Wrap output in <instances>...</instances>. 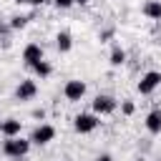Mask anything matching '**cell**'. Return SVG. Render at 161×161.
Wrapping results in <instances>:
<instances>
[{"mask_svg": "<svg viewBox=\"0 0 161 161\" xmlns=\"http://www.w3.org/2000/svg\"><path fill=\"white\" fill-rule=\"evenodd\" d=\"M30 138H20V136H13V138H5L3 143V153L8 158H20V156H28L30 151Z\"/></svg>", "mask_w": 161, "mask_h": 161, "instance_id": "cell-1", "label": "cell"}, {"mask_svg": "<svg viewBox=\"0 0 161 161\" xmlns=\"http://www.w3.org/2000/svg\"><path fill=\"white\" fill-rule=\"evenodd\" d=\"M91 106H93V113H98V116H111V113L118 108V101H116L113 96H108V93H98Z\"/></svg>", "mask_w": 161, "mask_h": 161, "instance_id": "cell-2", "label": "cell"}, {"mask_svg": "<svg viewBox=\"0 0 161 161\" xmlns=\"http://www.w3.org/2000/svg\"><path fill=\"white\" fill-rule=\"evenodd\" d=\"M98 123H101L98 113H78L73 121V128H75V133H91L98 128Z\"/></svg>", "mask_w": 161, "mask_h": 161, "instance_id": "cell-3", "label": "cell"}, {"mask_svg": "<svg viewBox=\"0 0 161 161\" xmlns=\"http://www.w3.org/2000/svg\"><path fill=\"white\" fill-rule=\"evenodd\" d=\"M158 86H161V73H158V70H146V73L141 75V80H138L136 88H138L141 96H151Z\"/></svg>", "mask_w": 161, "mask_h": 161, "instance_id": "cell-4", "label": "cell"}, {"mask_svg": "<svg viewBox=\"0 0 161 161\" xmlns=\"http://www.w3.org/2000/svg\"><path fill=\"white\" fill-rule=\"evenodd\" d=\"M53 138H55V128H53L50 123H40V126H35L33 133H30V143H35V146H45V143H50Z\"/></svg>", "mask_w": 161, "mask_h": 161, "instance_id": "cell-5", "label": "cell"}, {"mask_svg": "<svg viewBox=\"0 0 161 161\" xmlns=\"http://www.w3.org/2000/svg\"><path fill=\"white\" fill-rule=\"evenodd\" d=\"M63 96H65V101H70V103L80 101V98L86 96V83H83V80H78V78L68 80V83L63 86Z\"/></svg>", "mask_w": 161, "mask_h": 161, "instance_id": "cell-6", "label": "cell"}, {"mask_svg": "<svg viewBox=\"0 0 161 161\" xmlns=\"http://www.w3.org/2000/svg\"><path fill=\"white\" fill-rule=\"evenodd\" d=\"M35 96H38V83L33 78H25V80L18 83V88H15V98L18 101H33Z\"/></svg>", "mask_w": 161, "mask_h": 161, "instance_id": "cell-7", "label": "cell"}, {"mask_svg": "<svg viewBox=\"0 0 161 161\" xmlns=\"http://www.w3.org/2000/svg\"><path fill=\"white\" fill-rule=\"evenodd\" d=\"M23 60H25V65H35L38 60H43V48L38 45V43H28L25 48H23Z\"/></svg>", "mask_w": 161, "mask_h": 161, "instance_id": "cell-8", "label": "cell"}, {"mask_svg": "<svg viewBox=\"0 0 161 161\" xmlns=\"http://www.w3.org/2000/svg\"><path fill=\"white\" fill-rule=\"evenodd\" d=\"M20 131H23V121H18V118H3V136L5 138L20 136Z\"/></svg>", "mask_w": 161, "mask_h": 161, "instance_id": "cell-9", "label": "cell"}, {"mask_svg": "<svg viewBox=\"0 0 161 161\" xmlns=\"http://www.w3.org/2000/svg\"><path fill=\"white\" fill-rule=\"evenodd\" d=\"M146 131L148 133H161V108H153L148 116H146Z\"/></svg>", "mask_w": 161, "mask_h": 161, "instance_id": "cell-10", "label": "cell"}, {"mask_svg": "<svg viewBox=\"0 0 161 161\" xmlns=\"http://www.w3.org/2000/svg\"><path fill=\"white\" fill-rule=\"evenodd\" d=\"M55 48H58L60 53H68V50L73 48V35H70V30H58V35H55Z\"/></svg>", "mask_w": 161, "mask_h": 161, "instance_id": "cell-11", "label": "cell"}, {"mask_svg": "<svg viewBox=\"0 0 161 161\" xmlns=\"http://www.w3.org/2000/svg\"><path fill=\"white\" fill-rule=\"evenodd\" d=\"M141 10L148 20H161V0H146Z\"/></svg>", "mask_w": 161, "mask_h": 161, "instance_id": "cell-12", "label": "cell"}, {"mask_svg": "<svg viewBox=\"0 0 161 161\" xmlns=\"http://www.w3.org/2000/svg\"><path fill=\"white\" fill-rule=\"evenodd\" d=\"M108 63H111L113 68H121V65L126 63V50H123L121 45H113V48H111V55H108Z\"/></svg>", "mask_w": 161, "mask_h": 161, "instance_id": "cell-13", "label": "cell"}, {"mask_svg": "<svg viewBox=\"0 0 161 161\" xmlns=\"http://www.w3.org/2000/svg\"><path fill=\"white\" fill-rule=\"evenodd\" d=\"M33 73H35V75H38V78L43 80V78H48V75L53 73V65H50V63H48V60L43 58V60H38V63L33 65Z\"/></svg>", "mask_w": 161, "mask_h": 161, "instance_id": "cell-14", "label": "cell"}, {"mask_svg": "<svg viewBox=\"0 0 161 161\" xmlns=\"http://www.w3.org/2000/svg\"><path fill=\"white\" fill-rule=\"evenodd\" d=\"M28 20H30L28 15H13V18H10V28H13V30H23V28L28 25Z\"/></svg>", "mask_w": 161, "mask_h": 161, "instance_id": "cell-15", "label": "cell"}, {"mask_svg": "<svg viewBox=\"0 0 161 161\" xmlns=\"http://www.w3.org/2000/svg\"><path fill=\"white\" fill-rule=\"evenodd\" d=\"M133 111H136V103H133V101H128V98L121 101V113H123V116H133Z\"/></svg>", "mask_w": 161, "mask_h": 161, "instance_id": "cell-16", "label": "cell"}, {"mask_svg": "<svg viewBox=\"0 0 161 161\" xmlns=\"http://www.w3.org/2000/svg\"><path fill=\"white\" fill-rule=\"evenodd\" d=\"M53 5H55V8H60V10H68V8H70V5H75V3H73V0H53Z\"/></svg>", "mask_w": 161, "mask_h": 161, "instance_id": "cell-17", "label": "cell"}, {"mask_svg": "<svg viewBox=\"0 0 161 161\" xmlns=\"http://www.w3.org/2000/svg\"><path fill=\"white\" fill-rule=\"evenodd\" d=\"M108 38H113V28H108V30H103V33H98V40H101V43H106Z\"/></svg>", "mask_w": 161, "mask_h": 161, "instance_id": "cell-18", "label": "cell"}, {"mask_svg": "<svg viewBox=\"0 0 161 161\" xmlns=\"http://www.w3.org/2000/svg\"><path fill=\"white\" fill-rule=\"evenodd\" d=\"M96 161H113V156L111 153H101V156H96Z\"/></svg>", "mask_w": 161, "mask_h": 161, "instance_id": "cell-19", "label": "cell"}, {"mask_svg": "<svg viewBox=\"0 0 161 161\" xmlns=\"http://www.w3.org/2000/svg\"><path fill=\"white\" fill-rule=\"evenodd\" d=\"M18 5H30V0H15Z\"/></svg>", "mask_w": 161, "mask_h": 161, "instance_id": "cell-20", "label": "cell"}, {"mask_svg": "<svg viewBox=\"0 0 161 161\" xmlns=\"http://www.w3.org/2000/svg\"><path fill=\"white\" fill-rule=\"evenodd\" d=\"M45 0H30V5H43Z\"/></svg>", "mask_w": 161, "mask_h": 161, "instance_id": "cell-21", "label": "cell"}, {"mask_svg": "<svg viewBox=\"0 0 161 161\" xmlns=\"http://www.w3.org/2000/svg\"><path fill=\"white\" fill-rule=\"evenodd\" d=\"M73 3H75V5H86L88 0H73Z\"/></svg>", "mask_w": 161, "mask_h": 161, "instance_id": "cell-22", "label": "cell"}, {"mask_svg": "<svg viewBox=\"0 0 161 161\" xmlns=\"http://www.w3.org/2000/svg\"><path fill=\"white\" fill-rule=\"evenodd\" d=\"M13 161H25V156H20V158H13Z\"/></svg>", "mask_w": 161, "mask_h": 161, "instance_id": "cell-23", "label": "cell"}, {"mask_svg": "<svg viewBox=\"0 0 161 161\" xmlns=\"http://www.w3.org/2000/svg\"><path fill=\"white\" fill-rule=\"evenodd\" d=\"M0 133H3V121H0Z\"/></svg>", "mask_w": 161, "mask_h": 161, "instance_id": "cell-24", "label": "cell"}, {"mask_svg": "<svg viewBox=\"0 0 161 161\" xmlns=\"http://www.w3.org/2000/svg\"><path fill=\"white\" fill-rule=\"evenodd\" d=\"M133 161H143V158H133Z\"/></svg>", "mask_w": 161, "mask_h": 161, "instance_id": "cell-25", "label": "cell"}]
</instances>
